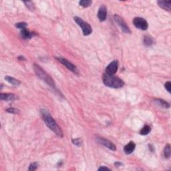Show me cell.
Returning a JSON list of instances; mask_svg holds the SVG:
<instances>
[{
    "label": "cell",
    "mask_w": 171,
    "mask_h": 171,
    "mask_svg": "<svg viewBox=\"0 0 171 171\" xmlns=\"http://www.w3.org/2000/svg\"><path fill=\"white\" fill-rule=\"evenodd\" d=\"M40 114H41L42 119L45 122V124L47 125L48 127H49L54 132H55L56 135L59 137H63V132L58 124L56 123L55 120L52 118L50 112L46 109L40 110Z\"/></svg>",
    "instance_id": "6da1fadb"
},
{
    "label": "cell",
    "mask_w": 171,
    "mask_h": 171,
    "mask_svg": "<svg viewBox=\"0 0 171 171\" xmlns=\"http://www.w3.org/2000/svg\"><path fill=\"white\" fill-rule=\"evenodd\" d=\"M103 83L106 86L112 88H120L124 86V82L122 79L114 75L104 74L102 77Z\"/></svg>",
    "instance_id": "7a4b0ae2"
},
{
    "label": "cell",
    "mask_w": 171,
    "mask_h": 171,
    "mask_svg": "<svg viewBox=\"0 0 171 171\" xmlns=\"http://www.w3.org/2000/svg\"><path fill=\"white\" fill-rule=\"evenodd\" d=\"M34 70L38 77H39L40 79L45 82L46 84H48V85L50 86V87L53 88H56V84H55V82L54 81V80L52 79L51 76L48 75V74L44 71V69H42L39 65H38V64H34Z\"/></svg>",
    "instance_id": "3957f363"
},
{
    "label": "cell",
    "mask_w": 171,
    "mask_h": 171,
    "mask_svg": "<svg viewBox=\"0 0 171 171\" xmlns=\"http://www.w3.org/2000/svg\"><path fill=\"white\" fill-rule=\"evenodd\" d=\"M74 19L76 23L82 28L84 36H87L92 34V28L89 23H88L87 22L84 21L82 18L78 17V16H75V17H74Z\"/></svg>",
    "instance_id": "277c9868"
},
{
    "label": "cell",
    "mask_w": 171,
    "mask_h": 171,
    "mask_svg": "<svg viewBox=\"0 0 171 171\" xmlns=\"http://www.w3.org/2000/svg\"><path fill=\"white\" fill-rule=\"evenodd\" d=\"M114 19L116 22V23H117L118 26L120 27V29H121L122 32H124V33L125 34L131 33V30H130L129 27H128L127 24H126L125 21H124L119 15H117V14L114 15Z\"/></svg>",
    "instance_id": "5b68a950"
},
{
    "label": "cell",
    "mask_w": 171,
    "mask_h": 171,
    "mask_svg": "<svg viewBox=\"0 0 171 171\" xmlns=\"http://www.w3.org/2000/svg\"><path fill=\"white\" fill-rule=\"evenodd\" d=\"M56 60H57L58 61H59L62 64H63L64 66H66L68 70L73 72V73L75 74H79V71H78L77 67H76L74 64H72V62L68 61L67 59H66V58H64L59 57L56 58Z\"/></svg>",
    "instance_id": "8992f818"
},
{
    "label": "cell",
    "mask_w": 171,
    "mask_h": 171,
    "mask_svg": "<svg viewBox=\"0 0 171 171\" xmlns=\"http://www.w3.org/2000/svg\"><path fill=\"white\" fill-rule=\"evenodd\" d=\"M133 24L137 29L143 30V31H145L148 27V23L147 21L142 17H136L134 18Z\"/></svg>",
    "instance_id": "52a82bcc"
},
{
    "label": "cell",
    "mask_w": 171,
    "mask_h": 171,
    "mask_svg": "<svg viewBox=\"0 0 171 171\" xmlns=\"http://www.w3.org/2000/svg\"><path fill=\"white\" fill-rule=\"evenodd\" d=\"M96 141H97L98 143L101 144V145H103L108 148H109L110 150H113V151H115L116 150V147L114 144L112 143V142H110V140H108L106 138H102V137H97L96 138Z\"/></svg>",
    "instance_id": "ba28073f"
},
{
    "label": "cell",
    "mask_w": 171,
    "mask_h": 171,
    "mask_svg": "<svg viewBox=\"0 0 171 171\" xmlns=\"http://www.w3.org/2000/svg\"><path fill=\"white\" fill-rule=\"evenodd\" d=\"M118 68V62L117 60H114L108 64L106 68V74L108 75H114L117 72Z\"/></svg>",
    "instance_id": "9c48e42d"
},
{
    "label": "cell",
    "mask_w": 171,
    "mask_h": 171,
    "mask_svg": "<svg viewBox=\"0 0 171 171\" xmlns=\"http://www.w3.org/2000/svg\"><path fill=\"white\" fill-rule=\"evenodd\" d=\"M107 16V9L104 5H102L99 8L98 12V18L100 21H104L106 19Z\"/></svg>",
    "instance_id": "30bf717a"
},
{
    "label": "cell",
    "mask_w": 171,
    "mask_h": 171,
    "mask_svg": "<svg viewBox=\"0 0 171 171\" xmlns=\"http://www.w3.org/2000/svg\"><path fill=\"white\" fill-rule=\"evenodd\" d=\"M157 4L160 7H161L162 9L167 11H170L171 10V1H158Z\"/></svg>",
    "instance_id": "8fae6325"
},
{
    "label": "cell",
    "mask_w": 171,
    "mask_h": 171,
    "mask_svg": "<svg viewBox=\"0 0 171 171\" xmlns=\"http://www.w3.org/2000/svg\"><path fill=\"white\" fill-rule=\"evenodd\" d=\"M17 99V96L13 94H0V100L5 101H13Z\"/></svg>",
    "instance_id": "7c38bea8"
},
{
    "label": "cell",
    "mask_w": 171,
    "mask_h": 171,
    "mask_svg": "<svg viewBox=\"0 0 171 171\" xmlns=\"http://www.w3.org/2000/svg\"><path fill=\"white\" fill-rule=\"evenodd\" d=\"M36 34L35 32H30L29 30L27 29H23L21 30V36L23 39L27 40V39H30L32 37H34V36H36Z\"/></svg>",
    "instance_id": "4fadbf2b"
},
{
    "label": "cell",
    "mask_w": 171,
    "mask_h": 171,
    "mask_svg": "<svg viewBox=\"0 0 171 171\" xmlns=\"http://www.w3.org/2000/svg\"><path fill=\"white\" fill-rule=\"evenodd\" d=\"M136 144L134 142L130 141L129 143H128L124 147V151L126 154H130L133 152V151L135 149Z\"/></svg>",
    "instance_id": "5bb4252c"
},
{
    "label": "cell",
    "mask_w": 171,
    "mask_h": 171,
    "mask_svg": "<svg viewBox=\"0 0 171 171\" xmlns=\"http://www.w3.org/2000/svg\"><path fill=\"white\" fill-rule=\"evenodd\" d=\"M143 43L144 45L146 46H151L152 44L154 43V40L152 36L149 35H146L144 36L143 38Z\"/></svg>",
    "instance_id": "9a60e30c"
},
{
    "label": "cell",
    "mask_w": 171,
    "mask_h": 171,
    "mask_svg": "<svg viewBox=\"0 0 171 171\" xmlns=\"http://www.w3.org/2000/svg\"><path fill=\"white\" fill-rule=\"evenodd\" d=\"M154 102H155V103L157 104L158 106H161V107L164 108H169L170 106V104L168 103V102L164 101V100L162 99H155L154 100Z\"/></svg>",
    "instance_id": "2e32d148"
},
{
    "label": "cell",
    "mask_w": 171,
    "mask_h": 171,
    "mask_svg": "<svg viewBox=\"0 0 171 171\" xmlns=\"http://www.w3.org/2000/svg\"><path fill=\"white\" fill-rule=\"evenodd\" d=\"M5 80L13 86H19L20 85V84H21V82H20L19 80L13 77H11V76H5Z\"/></svg>",
    "instance_id": "e0dca14e"
},
{
    "label": "cell",
    "mask_w": 171,
    "mask_h": 171,
    "mask_svg": "<svg viewBox=\"0 0 171 171\" xmlns=\"http://www.w3.org/2000/svg\"><path fill=\"white\" fill-rule=\"evenodd\" d=\"M164 156L166 159H169L170 158V154H171V148L170 145L169 144H167L165 146V147L164 148Z\"/></svg>",
    "instance_id": "ac0fdd59"
},
{
    "label": "cell",
    "mask_w": 171,
    "mask_h": 171,
    "mask_svg": "<svg viewBox=\"0 0 171 171\" xmlns=\"http://www.w3.org/2000/svg\"><path fill=\"white\" fill-rule=\"evenodd\" d=\"M151 131V128L148 125H145L140 130V133L141 135H147L149 132Z\"/></svg>",
    "instance_id": "d6986e66"
},
{
    "label": "cell",
    "mask_w": 171,
    "mask_h": 171,
    "mask_svg": "<svg viewBox=\"0 0 171 171\" xmlns=\"http://www.w3.org/2000/svg\"><path fill=\"white\" fill-rule=\"evenodd\" d=\"M92 1L90 0H82V1H79L80 5H81L82 7H88L92 5Z\"/></svg>",
    "instance_id": "ffe728a7"
},
{
    "label": "cell",
    "mask_w": 171,
    "mask_h": 171,
    "mask_svg": "<svg viewBox=\"0 0 171 171\" xmlns=\"http://www.w3.org/2000/svg\"><path fill=\"white\" fill-rule=\"evenodd\" d=\"M27 26V23H25V22H19V23H17L15 24V27L17 28H19V29H26V27Z\"/></svg>",
    "instance_id": "44dd1931"
},
{
    "label": "cell",
    "mask_w": 171,
    "mask_h": 171,
    "mask_svg": "<svg viewBox=\"0 0 171 171\" xmlns=\"http://www.w3.org/2000/svg\"><path fill=\"white\" fill-rule=\"evenodd\" d=\"M72 142L74 145L78 146H82V140L81 138H74V139H72Z\"/></svg>",
    "instance_id": "7402d4cb"
},
{
    "label": "cell",
    "mask_w": 171,
    "mask_h": 171,
    "mask_svg": "<svg viewBox=\"0 0 171 171\" xmlns=\"http://www.w3.org/2000/svg\"><path fill=\"white\" fill-rule=\"evenodd\" d=\"M24 3L25 4L26 7H27L28 9H30L31 11H34V3L32 1H24Z\"/></svg>",
    "instance_id": "603a6c76"
},
{
    "label": "cell",
    "mask_w": 171,
    "mask_h": 171,
    "mask_svg": "<svg viewBox=\"0 0 171 171\" xmlns=\"http://www.w3.org/2000/svg\"><path fill=\"white\" fill-rule=\"evenodd\" d=\"M6 111L9 113H11V114H19L20 111L19 110L16 109L15 108H9L6 110Z\"/></svg>",
    "instance_id": "cb8c5ba5"
},
{
    "label": "cell",
    "mask_w": 171,
    "mask_h": 171,
    "mask_svg": "<svg viewBox=\"0 0 171 171\" xmlns=\"http://www.w3.org/2000/svg\"><path fill=\"white\" fill-rule=\"evenodd\" d=\"M38 167V164L37 163V162H33V163H32L30 165V167H29V168H28V170L34 171V170H36V169H37Z\"/></svg>",
    "instance_id": "d4e9b609"
},
{
    "label": "cell",
    "mask_w": 171,
    "mask_h": 171,
    "mask_svg": "<svg viewBox=\"0 0 171 171\" xmlns=\"http://www.w3.org/2000/svg\"><path fill=\"white\" fill-rule=\"evenodd\" d=\"M164 87H165V88H166V90H167V91L169 92H170V90H171V83H170V82H166V83H165V84H164Z\"/></svg>",
    "instance_id": "484cf974"
},
{
    "label": "cell",
    "mask_w": 171,
    "mask_h": 171,
    "mask_svg": "<svg viewBox=\"0 0 171 171\" xmlns=\"http://www.w3.org/2000/svg\"><path fill=\"white\" fill-rule=\"evenodd\" d=\"M98 170L99 171H100V170H110V169L109 168L106 167V166H100V167L98 168Z\"/></svg>",
    "instance_id": "4316f807"
},
{
    "label": "cell",
    "mask_w": 171,
    "mask_h": 171,
    "mask_svg": "<svg viewBox=\"0 0 171 171\" xmlns=\"http://www.w3.org/2000/svg\"><path fill=\"white\" fill-rule=\"evenodd\" d=\"M115 166H122V164L120 163V162H115Z\"/></svg>",
    "instance_id": "83f0119b"
},
{
    "label": "cell",
    "mask_w": 171,
    "mask_h": 171,
    "mask_svg": "<svg viewBox=\"0 0 171 171\" xmlns=\"http://www.w3.org/2000/svg\"><path fill=\"white\" fill-rule=\"evenodd\" d=\"M18 59L19 60H25V58H24L23 56H19V57H18Z\"/></svg>",
    "instance_id": "f1b7e54d"
}]
</instances>
